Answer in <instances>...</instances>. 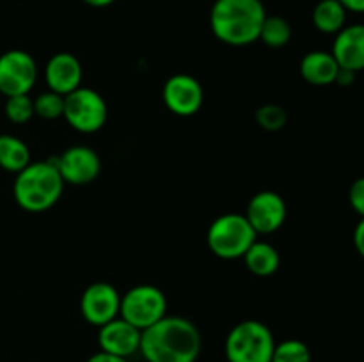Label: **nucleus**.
<instances>
[{
    "label": "nucleus",
    "mask_w": 364,
    "mask_h": 362,
    "mask_svg": "<svg viewBox=\"0 0 364 362\" xmlns=\"http://www.w3.org/2000/svg\"><path fill=\"white\" fill-rule=\"evenodd\" d=\"M201 346V334L191 319L164 316L141 332L139 353L146 362H196Z\"/></svg>",
    "instance_id": "1"
},
{
    "label": "nucleus",
    "mask_w": 364,
    "mask_h": 362,
    "mask_svg": "<svg viewBox=\"0 0 364 362\" xmlns=\"http://www.w3.org/2000/svg\"><path fill=\"white\" fill-rule=\"evenodd\" d=\"M265 18L262 0H215L210 11V27L224 45L247 46L259 39Z\"/></svg>",
    "instance_id": "2"
},
{
    "label": "nucleus",
    "mask_w": 364,
    "mask_h": 362,
    "mask_svg": "<svg viewBox=\"0 0 364 362\" xmlns=\"http://www.w3.org/2000/svg\"><path fill=\"white\" fill-rule=\"evenodd\" d=\"M64 180L53 160L31 162L16 174L13 195L16 204L28 213H43L60 199Z\"/></svg>",
    "instance_id": "3"
},
{
    "label": "nucleus",
    "mask_w": 364,
    "mask_h": 362,
    "mask_svg": "<svg viewBox=\"0 0 364 362\" xmlns=\"http://www.w3.org/2000/svg\"><path fill=\"white\" fill-rule=\"evenodd\" d=\"M274 348L272 330L258 319H245L230 330L224 353L228 362H270Z\"/></svg>",
    "instance_id": "4"
},
{
    "label": "nucleus",
    "mask_w": 364,
    "mask_h": 362,
    "mask_svg": "<svg viewBox=\"0 0 364 362\" xmlns=\"http://www.w3.org/2000/svg\"><path fill=\"white\" fill-rule=\"evenodd\" d=\"M256 231L252 229L245 215L238 213H226L210 224L206 243L210 251L220 259H238L244 258L256 241Z\"/></svg>",
    "instance_id": "5"
},
{
    "label": "nucleus",
    "mask_w": 364,
    "mask_h": 362,
    "mask_svg": "<svg viewBox=\"0 0 364 362\" xmlns=\"http://www.w3.org/2000/svg\"><path fill=\"white\" fill-rule=\"evenodd\" d=\"M119 316L142 330L167 316V298L151 284H139L121 297Z\"/></svg>",
    "instance_id": "6"
},
{
    "label": "nucleus",
    "mask_w": 364,
    "mask_h": 362,
    "mask_svg": "<svg viewBox=\"0 0 364 362\" xmlns=\"http://www.w3.org/2000/svg\"><path fill=\"white\" fill-rule=\"evenodd\" d=\"M107 103L100 92L91 87H78L73 92L64 96V114L63 117L68 121L73 130L80 133H95L102 130L107 123Z\"/></svg>",
    "instance_id": "7"
},
{
    "label": "nucleus",
    "mask_w": 364,
    "mask_h": 362,
    "mask_svg": "<svg viewBox=\"0 0 364 362\" xmlns=\"http://www.w3.org/2000/svg\"><path fill=\"white\" fill-rule=\"evenodd\" d=\"M38 82V64L25 50H9L0 55V94H28Z\"/></svg>",
    "instance_id": "8"
},
{
    "label": "nucleus",
    "mask_w": 364,
    "mask_h": 362,
    "mask_svg": "<svg viewBox=\"0 0 364 362\" xmlns=\"http://www.w3.org/2000/svg\"><path fill=\"white\" fill-rule=\"evenodd\" d=\"M53 163L59 169L64 183L75 185V187L92 183L102 170V160L98 153L87 146L68 148L63 155L53 158Z\"/></svg>",
    "instance_id": "9"
},
{
    "label": "nucleus",
    "mask_w": 364,
    "mask_h": 362,
    "mask_svg": "<svg viewBox=\"0 0 364 362\" xmlns=\"http://www.w3.org/2000/svg\"><path fill=\"white\" fill-rule=\"evenodd\" d=\"M121 295L112 284L95 283L85 287L80 298V312L92 327H102L119 316Z\"/></svg>",
    "instance_id": "10"
},
{
    "label": "nucleus",
    "mask_w": 364,
    "mask_h": 362,
    "mask_svg": "<svg viewBox=\"0 0 364 362\" xmlns=\"http://www.w3.org/2000/svg\"><path fill=\"white\" fill-rule=\"evenodd\" d=\"M245 219L256 234H270L279 229L287 220V202L277 192H258L249 201Z\"/></svg>",
    "instance_id": "11"
},
{
    "label": "nucleus",
    "mask_w": 364,
    "mask_h": 362,
    "mask_svg": "<svg viewBox=\"0 0 364 362\" xmlns=\"http://www.w3.org/2000/svg\"><path fill=\"white\" fill-rule=\"evenodd\" d=\"M162 98L171 112L180 117H191L201 109L205 92L198 78L180 73L164 84Z\"/></svg>",
    "instance_id": "12"
},
{
    "label": "nucleus",
    "mask_w": 364,
    "mask_h": 362,
    "mask_svg": "<svg viewBox=\"0 0 364 362\" xmlns=\"http://www.w3.org/2000/svg\"><path fill=\"white\" fill-rule=\"evenodd\" d=\"M98 344L100 350L105 351V353L128 358L139 351V346H141V330L135 329L132 323H128L121 316H117L112 322L100 327Z\"/></svg>",
    "instance_id": "13"
},
{
    "label": "nucleus",
    "mask_w": 364,
    "mask_h": 362,
    "mask_svg": "<svg viewBox=\"0 0 364 362\" xmlns=\"http://www.w3.org/2000/svg\"><path fill=\"white\" fill-rule=\"evenodd\" d=\"M82 78H84V70H82L80 60L73 53H55L46 62L45 80L48 91L66 96L80 87Z\"/></svg>",
    "instance_id": "14"
},
{
    "label": "nucleus",
    "mask_w": 364,
    "mask_h": 362,
    "mask_svg": "<svg viewBox=\"0 0 364 362\" xmlns=\"http://www.w3.org/2000/svg\"><path fill=\"white\" fill-rule=\"evenodd\" d=\"M331 53L340 67L354 73L364 71V23L345 25L336 34Z\"/></svg>",
    "instance_id": "15"
},
{
    "label": "nucleus",
    "mask_w": 364,
    "mask_h": 362,
    "mask_svg": "<svg viewBox=\"0 0 364 362\" xmlns=\"http://www.w3.org/2000/svg\"><path fill=\"white\" fill-rule=\"evenodd\" d=\"M338 71H340V64L334 59L331 52H323V50H315L302 57L301 60V75L308 84L316 85V87H323V85H331L336 82Z\"/></svg>",
    "instance_id": "16"
},
{
    "label": "nucleus",
    "mask_w": 364,
    "mask_h": 362,
    "mask_svg": "<svg viewBox=\"0 0 364 362\" xmlns=\"http://www.w3.org/2000/svg\"><path fill=\"white\" fill-rule=\"evenodd\" d=\"M245 266L251 273L258 277H269L277 272L281 265L279 252L274 245L267 243V241H258L249 247V251L244 254Z\"/></svg>",
    "instance_id": "17"
},
{
    "label": "nucleus",
    "mask_w": 364,
    "mask_h": 362,
    "mask_svg": "<svg viewBox=\"0 0 364 362\" xmlns=\"http://www.w3.org/2000/svg\"><path fill=\"white\" fill-rule=\"evenodd\" d=\"M347 13L340 0H320L313 9V25L323 34H338L347 23Z\"/></svg>",
    "instance_id": "18"
},
{
    "label": "nucleus",
    "mask_w": 364,
    "mask_h": 362,
    "mask_svg": "<svg viewBox=\"0 0 364 362\" xmlns=\"http://www.w3.org/2000/svg\"><path fill=\"white\" fill-rule=\"evenodd\" d=\"M31 163V149L14 135H0V167L7 172L18 174Z\"/></svg>",
    "instance_id": "19"
},
{
    "label": "nucleus",
    "mask_w": 364,
    "mask_h": 362,
    "mask_svg": "<svg viewBox=\"0 0 364 362\" xmlns=\"http://www.w3.org/2000/svg\"><path fill=\"white\" fill-rule=\"evenodd\" d=\"M291 39V25L283 16H269L259 31V41L265 43L270 48H283Z\"/></svg>",
    "instance_id": "20"
},
{
    "label": "nucleus",
    "mask_w": 364,
    "mask_h": 362,
    "mask_svg": "<svg viewBox=\"0 0 364 362\" xmlns=\"http://www.w3.org/2000/svg\"><path fill=\"white\" fill-rule=\"evenodd\" d=\"M270 362H311V350L304 341H281L276 343Z\"/></svg>",
    "instance_id": "21"
},
{
    "label": "nucleus",
    "mask_w": 364,
    "mask_h": 362,
    "mask_svg": "<svg viewBox=\"0 0 364 362\" xmlns=\"http://www.w3.org/2000/svg\"><path fill=\"white\" fill-rule=\"evenodd\" d=\"M6 117L14 124H25L36 116L34 112V99L28 94L20 96H9L6 99V106H4Z\"/></svg>",
    "instance_id": "22"
},
{
    "label": "nucleus",
    "mask_w": 364,
    "mask_h": 362,
    "mask_svg": "<svg viewBox=\"0 0 364 362\" xmlns=\"http://www.w3.org/2000/svg\"><path fill=\"white\" fill-rule=\"evenodd\" d=\"M36 116L43 119H59L64 114V96L53 91H46L34 99Z\"/></svg>",
    "instance_id": "23"
},
{
    "label": "nucleus",
    "mask_w": 364,
    "mask_h": 362,
    "mask_svg": "<svg viewBox=\"0 0 364 362\" xmlns=\"http://www.w3.org/2000/svg\"><path fill=\"white\" fill-rule=\"evenodd\" d=\"M287 121V110L281 105H276V103H269V105H263L256 110V123L267 131L281 130V128H284Z\"/></svg>",
    "instance_id": "24"
},
{
    "label": "nucleus",
    "mask_w": 364,
    "mask_h": 362,
    "mask_svg": "<svg viewBox=\"0 0 364 362\" xmlns=\"http://www.w3.org/2000/svg\"><path fill=\"white\" fill-rule=\"evenodd\" d=\"M348 201H350L352 209L364 219V176L358 177L352 183L350 190H348Z\"/></svg>",
    "instance_id": "25"
},
{
    "label": "nucleus",
    "mask_w": 364,
    "mask_h": 362,
    "mask_svg": "<svg viewBox=\"0 0 364 362\" xmlns=\"http://www.w3.org/2000/svg\"><path fill=\"white\" fill-rule=\"evenodd\" d=\"M354 245L355 251L364 258V219L359 220V224L354 229Z\"/></svg>",
    "instance_id": "26"
},
{
    "label": "nucleus",
    "mask_w": 364,
    "mask_h": 362,
    "mask_svg": "<svg viewBox=\"0 0 364 362\" xmlns=\"http://www.w3.org/2000/svg\"><path fill=\"white\" fill-rule=\"evenodd\" d=\"M87 362H128V358H123V357H117V355H110V353H105V351H96L95 355H91V357L87 358Z\"/></svg>",
    "instance_id": "27"
},
{
    "label": "nucleus",
    "mask_w": 364,
    "mask_h": 362,
    "mask_svg": "<svg viewBox=\"0 0 364 362\" xmlns=\"http://www.w3.org/2000/svg\"><path fill=\"white\" fill-rule=\"evenodd\" d=\"M355 75H358V73H354V71L345 70V67H340V71H338L336 82H334V84L345 85V87H347V85H352V84H354V80H355Z\"/></svg>",
    "instance_id": "28"
},
{
    "label": "nucleus",
    "mask_w": 364,
    "mask_h": 362,
    "mask_svg": "<svg viewBox=\"0 0 364 362\" xmlns=\"http://www.w3.org/2000/svg\"><path fill=\"white\" fill-rule=\"evenodd\" d=\"M343 4V7L347 11H352V13H364V0H340Z\"/></svg>",
    "instance_id": "29"
},
{
    "label": "nucleus",
    "mask_w": 364,
    "mask_h": 362,
    "mask_svg": "<svg viewBox=\"0 0 364 362\" xmlns=\"http://www.w3.org/2000/svg\"><path fill=\"white\" fill-rule=\"evenodd\" d=\"M84 2L91 7H107L116 2V0H84Z\"/></svg>",
    "instance_id": "30"
}]
</instances>
